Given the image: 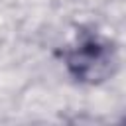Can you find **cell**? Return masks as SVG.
Wrapping results in <instances>:
<instances>
[{
    "instance_id": "obj_1",
    "label": "cell",
    "mask_w": 126,
    "mask_h": 126,
    "mask_svg": "<svg viewBox=\"0 0 126 126\" xmlns=\"http://www.w3.org/2000/svg\"><path fill=\"white\" fill-rule=\"evenodd\" d=\"M67 73L81 85H100L108 81L118 65L114 43L93 28H81L63 49Z\"/></svg>"
}]
</instances>
